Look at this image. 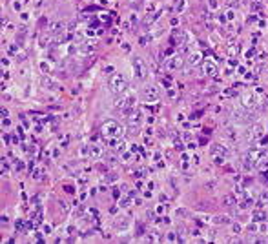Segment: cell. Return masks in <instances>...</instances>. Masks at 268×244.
I'll use <instances>...</instances> for the list:
<instances>
[{"instance_id":"obj_11","label":"cell","mask_w":268,"mask_h":244,"mask_svg":"<svg viewBox=\"0 0 268 244\" xmlns=\"http://www.w3.org/2000/svg\"><path fill=\"white\" fill-rule=\"evenodd\" d=\"M128 224H129V221H128V219H126V217H119V221H117V226H119V230H122V228L126 230V228H128Z\"/></svg>"},{"instance_id":"obj_4","label":"cell","mask_w":268,"mask_h":244,"mask_svg":"<svg viewBox=\"0 0 268 244\" xmlns=\"http://www.w3.org/2000/svg\"><path fill=\"white\" fill-rule=\"evenodd\" d=\"M133 71H135V77L137 78H146V75H148V69H146V64L142 62V58L139 57H133Z\"/></svg>"},{"instance_id":"obj_13","label":"cell","mask_w":268,"mask_h":244,"mask_svg":"<svg viewBox=\"0 0 268 244\" xmlns=\"http://www.w3.org/2000/svg\"><path fill=\"white\" fill-rule=\"evenodd\" d=\"M199 58H201V55H199V53H197V55L193 53L192 57H190V64H195V62H199Z\"/></svg>"},{"instance_id":"obj_7","label":"cell","mask_w":268,"mask_h":244,"mask_svg":"<svg viewBox=\"0 0 268 244\" xmlns=\"http://www.w3.org/2000/svg\"><path fill=\"white\" fill-rule=\"evenodd\" d=\"M181 66V57H168L166 58V62H164V67H166V71H175L177 67Z\"/></svg>"},{"instance_id":"obj_12","label":"cell","mask_w":268,"mask_h":244,"mask_svg":"<svg viewBox=\"0 0 268 244\" xmlns=\"http://www.w3.org/2000/svg\"><path fill=\"white\" fill-rule=\"evenodd\" d=\"M44 86H46V89H57V87H58V86L55 84L53 80H51V82H49V80H48V78H44Z\"/></svg>"},{"instance_id":"obj_14","label":"cell","mask_w":268,"mask_h":244,"mask_svg":"<svg viewBox=\"0 0 268 244\" xmlns=\"http://www.w3.org/2000/svg\"><path fill=\"white\" fill-rule=\"evenodd\" d=\"M40 173H42V170H40V168H37V170L33 171V179H40V177H42Z\"/></svg>"},{"instance_id":"obj_1","label":"cell","mask_w":268,"mask_h":244,"mask_svg":"<svg viewBox=\"0 0 268 244\" xmlns=\"http://www.w3.org/2000/svg\"><path fill=\"white\" fill-rule=\"evenodd\" d=\"M109 91L111 93H122V91H126L128 89V78L124 77V73H113L111 75V78H109Z\"/></svg>"},{"instance_id":"obj_18","label":"cell","mask_w":268,"mask_h":244,"mask_svg":"<svg viewBox=\"0 0 268 244\" xmlns=\"http://www.w3.org/2000/svg\"><path fill=\"white\" fill-rule=\"evenodd\" d=\"M64 190L68 191V193H73V188H71V186H64Z\"/></svg>"},{"instance_id":"obj_6","label":"cell","mask_w":268,"mask_h":244,"mask_svg":"<svg viewBox=\"0 0 268 244\" xmlns=\"http://www.w3.org/2000/svg\"><path fill=\"white\" fill-rule=\"evenodd\" d=\"M142 97H144L148 102L157 100V98H159V87H157V86H146V87L142 89Z\"/></svg>"},{"instance_id":"obj_17","label":"cell","mask_w":268,"mask_h":244,"mask_svg":"<svg viewBox=\"0 0 268 244\" xmlns=\"http://www.w3.org/2000/svg\"><path fill=\"white\" fill-rule=\"evenodd\" d=\"M206 71H212V73H214V71H215V66H206Z\"/></svg>"},{"instance_id":"obj_2","label":"cell","mask_w":268,"mask_h":244,"mask_svg":"<svg viewBox=\"0 0 268 244\" xmlns=\"http://www.w3.org/2000/svg\"><path fill=\"white\" fill-rule=\"evenodd\" d=\"M102 137L106 138H113V137H119L120 133H122V127L119 126L115 120H109V122H104V126H102Z\"/></svg>"},{"instance_id":"obj_19","label":"cell","mask_w":268,"mask_h":244,"mask_svg":"<svg viewBox=\"0 0 268 244\" xmlns=\"http://www.w3.org/2000/svg\"><path fill=\"white\" fill-rule=\"evenodd\" d=\"M122 51H129V46H128V44H122Z\"/></svg>"},{"instance_id":"obj_10","label":"cell","mask_w":268,"mask_h":244,"mask_svg":"<svg viewBox=\"0 0 268 244\" xmlns=\"http://www.w3.org/2000/svg\"><path fill=\"white\" fill-rule=\"evenodd\" d=\"M128 124L131 127H137L140 124V113H133V115H129L128 117Z\"/></svg>"},{"instance_id":"obj_16","label":"cell","mask_w":268,"mask_h":244,"mask_svg":"<svg viewBox=\"0 0 268 244\" xmlns=\"http://www.w3.org/2000/svg\"><path fill=\"white\" fill-rule=\"evenodd\" d=\"M148 40H150L148 37H142V38H140V46H146V42H148Z\"/></svg>"},{"instance_id":"obj_3","label":"cell","mask_w":268,"mask_h":244,"mask_svg":"<svg viewBox=\"0 0 268 244\" xmlns=\"http://www.w3.org/2000/svg\"><path fill=\"white\" fill-rule=\"evenodd\" d=\"M135 100H137L135 93H128V95L117 98L115 107H119V109H128V107H133V106H135Z\"/></svg>"},{"instance_id":"obj_9","label":"cell","mask_w":268,"mask_h":244,"mask_svg":"<svg viewBox=\"0 0 268 244\" xmlns=\"http://www.w3.org/2000/svg\"><path fill=\"white\" fill-rule=\"evenodd\" d=\"M89 157L91 159H100L102 157V148L95 144V146H89Z\"/></svg>"},{"instance_id":"obj_5","label":"cell","mask_w":268,"mask_h":244,"mask_svg":"<svg viewBox=\"0 0 268 244\" xmlns=\"http://www.w3.org/2000/svg\"><path fill=\"white\" fill-rule=\"evenodd\" d=\"M97 49V42L95 40H86L84 44H80V47H78V55H82V57H89V55H93Z\"/></svg>"},{"instance_id":"obj_15","label":"cell","mask_w":268,"mask_h":244,"mask_svg":"<svg viewBox=\"0 0 268 244\" xmlns=\"http://www.w3.org/2000/svg\"><path fill=\"white\" fill-rule=\"evenodd\" d=\"M155 212H157V213H164V212H166V206H164V204H159V206L155 208Z\"/></svg>"},{"instance_id":"obj_8","label":"cell","mask_w":268,"mask_h":244,"mask_svg":"<svg viewBox=\"0 0 268 244\" xmlns=\"http://www.w3.org/2000/svg\"><path fill=\"white\" fill-rule=\"evenodd\" d=\"M62 29H66V24L62 20L53 22V24L49 26V33H51V35H60V33H62Z\"/></svg>"}]
</instances>
